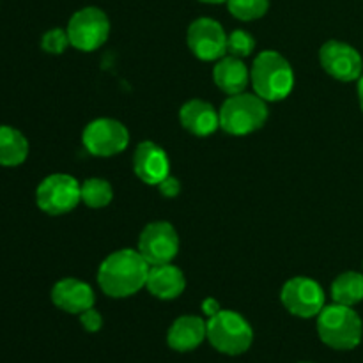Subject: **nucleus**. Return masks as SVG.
Returning <instances> with one entry per match:
<instances>
[{
  "mask_svg": "<svg viewBox=\"0 0 363 363\" xmlns=\"http://www.w3.org/2000/svg\"><path fill=\"white\" fill-rule=\"evenodd\" d=\"M28 156V140L20 130L0 124V167H20Z\"/></svg>",
  "mask_w": 363,
  "mask_h": 363,
  "instance_id": "obj_19",
  "label": "nucleus"
},
{
  "mask_svg": "<svg viewBox=\"0 0 363 363\" xmlns=\"http://www.w3.org/2000/svg\"><path fill=\"white\" fill-rule=\"evenodd\" d=\"M82 202L91 209H101L112 202L113 188L112 184L101 177H89L80 183Z\"/></svg>",
  "mask_w": 363,
  "mask_h": 363,
  "instance_id": "obj_21",
  "label": "nucleus"
},
{
  "mask_svg": "<svg viewBox=\"0 0 363 363\" xmlns=\"http://www.w3.org/2000/svg\"><path fill=\"white\" fill-rule=\"evenodd\" d=\"M300 363H312V362H300Z\"/></svg>",
  "mask_w": 363,
  "mask_h": 363,
  "instance_id": "obj_30",
  "label": "nucleus"
},
{
  "mask_svg": "<svg viewBox=\"0 0 363 363\" xmlns=\"http://www.w3.org/2000/svg\"><path fill=\"white\" fill-rule=\"evenodd\" d=\"M82 144L98 158L117 156L130 144V131L121 121L112 117H99L91 121L82 133Z\"/></svg>",
  "mask_w": 363,
  "mask_h": 363,
  "instance_id": "obj_9",
  "label": "nucleus"
},
{
  "mask_svg": "<svg viewBox=\"0 0 363 363\" xmlns=\"http://www.w3.org/2000/svg\"><path fill=\"white\" fill-rule=\"evenodd\" d=\"M280 301L289 314L300 319H311L318 318L319 312L326 307V294L318 280L311 277H294L284 284Z\"/></svg>",
  "mask_w": 363,
  "mask_h": 363,
  "instance_id": "obj_8",
  "label": "nucleus"
},
{
  "mask_svg": "<svg viewBox=\"0 0 363 363\" xmlns=\"http://www.w3.org/2000/svg\"><path fill=\"white\" fill-rule=\"evenodd\" d=\"M208 340V323L199 315H181L167 332V344L177 353H190Z\"/></svg>",
  "mask_w": 363,
  "mask_h": 363,
  "instance_id": "obj_15",
  "label": "nucleus"
},
{
  "mask_svg": "<svg viewBox=\"0 0 363 363\" xmlns=\"http://www.w3.org/2000/svg\"><path fill=\"white\" fill-rule=\"evenodd\" d=\"M133 172L142 183L158 186L170 174L169 155L152 140L140 142L133 152Z\"/></svg>",
  "mask_w": 363,
  "mask_h": 363,
  "instance_id": "obj_13",
  "label": "nucleus"
},
{
  "mask_svg": "<svg viewBox=\"0 0 363 363\" xmlns=\"http://www.w3.org/2000/svg\"><path fill=\"white\" fill-rule=\"evenodd\" d=\"M208 340L218 353L240 357L254 344V328L241 314L234 311H220L209 318Z\"/></svg>",
  "mask_w": 363,
  "mask_h": 363,
  "instance_id": "obj_5",
  "label": "nucleus"
},
{
  "mask_svg": "<svg viewBox=\"0 0 363 363\" xmlns=\"http://www.w3.org/2000/svg\"><path fill=\"white\" fill-rule=\"evenodd\" d=\"M145 289L158 300H176L186 289V277L172 262L149 266Z\"/></svg>",
  "mask_w": 363,
  "mask_h": 363,
  "instance_id": "obj_17",
  "label": "nucleus"
},
{
  "mask_svg": "<svg viewBox=\"0 0 363 363\" xmlns=\"http://www.w3.org/2000/svg\"><path fill=\"white\" fill-rule=\"evenodd\" d=\"M213 80L227 96L241 94L250 84V69L240 57L223 55L213 67Z\"/></svg>",
  "mask_w": 363,
  "mask_h": 363,
  "instance_id": "obj_18",
  "label": "nucleus"
},
{
  "mask_svg": "<svg viewBox=\"0 0 363 363\" xmlns=\"http://www.w3.org/2000/svg\"><path fill=\"white\" fill-rule=\"evenodd\" d=\"M50 298L59 311L74 315H80L82 312L89 311L96 303L94 289L87 282L73 279V277L59 280L52 287Z\"/></svg>",
  "mask_w": 363,
  "mask_h": 363,
  "instance_id": "obj_14",
  "label": "nucleus"
},
{
  "mask_svg": "<svg viewBox=\"0 0 363 363\" xmlns=\"http://www.w3.org/2000/svg\"><path fill=\"white\" fill-rule=\"evenodd\" d=\"M254 92L266 103L282 101L293 92L294 71L289 60L277 50L257 53L250 67Z\"/></svg>",
  "mask_w": 363,
  "mask_h": 363,
  "instance_id": "obj_2",
  "label": "nucleus"
},
{
  "mask_svg": "<svg viewBox=\"0 0 363 363\" xmlns=\"http://www.w3.org/2000/svg\"><path fill=\"white\" fill-rule=\"evenodd\" d=\"M137 250L149 262V266L172 262L179 252V234L176 227L165 220L151 222L142 229Z\"/></svg>",
  "mask_w": 363,
  "mask_h": 363,
  "instance_id": "obj_10",
  "label": "nucleus"
},
{
  "mask_svg": "<svg viewBox=\"0 0 363 363\" xmlns=\"http://www.w3.org/2000/svg\"><path fill=\"white\" fill-rule=\"evenodd\" d=\"M199 2H204V4H223V2H227V0H199Z\"/></svg>",
  "mask_w": 363,
  "mask_h": 363,
  "instance_id": "obj_29",
  "label": "nucleus"
},
{
  "mask_svg": "<svg viewBox=\"0 0 363 363\" xmlns=\"http://www.w3.org/2000/svg\"><path fill=\"white\" fill-rule=\"evenodd\" d=\"M358 101H360V108L363 112V74L360 77V80H358Z\"/></svg>",
  "mask_w": 363,
  "mask_h": 363,
  "instance_id": "obj_28",
  "label": "nucleus"
},
{
  "mask_svg": "<svg viewBox=\"0 0 363 363\" xmlns=\"http://www.w3.org/2000/svg\"><path fill=\"white\" fill-rule=\"evenodd\" d=\"M227 39L229 35L225 34V28L213 18H197L191 21L186 32L188 48L204 62L218 60L227 55Z\"/></svg>",
  "mask_w": 363,
  "mask_h": 363,
  "instance_id": "obj_12",
  "label": "nucleus"
},
{
  "mask_svg": "<svg viewBox=\"0 0 363 363\" xmlns=\"http://www.w3.org/2000/svg\"><path fill=\"white\" fill-rule=\"evenodd\" d=\"M227 7L236 20L254 21L268 13L269 0H227Z\"/></svg>",
  "mask_w": 363,
  "mask_h": 363,
  "instance_id": "obj_22",
  "label": "nucleus"
},
{
  "mask_svg": "<svg viewBox=\"0 0 363 363\" xmlns=\"http://www.w3.org/2000/svg\"><path fill=\"white\" fill-rule=\"evenodd\" d=\"M179 123L195 137H209L220 128V113L204 99H190L179 108Z\"/></svg>",
  "mask_w": 363,
  "mask_h": 363,
  "instance_id": "obj_16",
  "label": "nucleus"
},
{
  "mask_svg": "<svg viewBox=\"0 0 363 363\" xmlns=\"http://www.w3.org/2000/svg\"><path fill=\"white\" fill-rule=\"evenodd\" d=\"M319 64L335 80L350 84L363 74V59L354 46L339 39H330L319 48Z\"/></svg>",
  "mask_w": 363,
  "mask_h": 363,
  "instance_id": "obj_11",
  "label": "nucleus"
},
{
  "mask_svg": "<svg viewBox=\"0 0 363 363\" xmlns=\"http://www.w3.org/2000/svg\"><path fill=\"white\" fill-rule=\"evenodd\" d=\"M255 50V39L250 32L247 30H233L229 34V39H227V53L234 57H250Z\"/></svg>",
  "mask_w": 363,
  "mask_h": 363,
  "instance_id": "obj_23",
  "label": "nucleus"
},
{
  "mask_svg": "<svg viewBox=\"0 0 363 363\" xmlns=\"http://www.w3.org/2000/svg\"><path fill=\"white\" fill-rule=\"evenodd\" d=\"M220 128L233 137H245L261 130L268 121V105L257 94L241 92L229 96L218 110Z\"/></svg>",
  "mask_w": 363,
  "mask_h": 363,
  "instance_id": "obj_4",
  "label": "nucleus"
},
{
  "mask_svg": "<svg viewBox=\"0 0 363 363\" xmlns=\"http://www.w3.org/2000/svg\"><path fill=\"white\" fill-rule=\"evenodd\" d=\"M149 262L133 248L110 254L98 268V284L110 298H130L145 287Z\"/></svg>",
  "mask_w": 363,
  "mask_h": 363,
  "instance_id": "obj_1",
  "label": "nucleus"
},
{
  "mask_svg": "<svg viewBox=\"0 0 363 363\" xmlns=\"http://www.w3.org/2000/svg\"><path fill=\"white\" fill-rule=\"evenodd\" d=\"M80 202V183L69 174H50L35 188V204L50 216L71 213Z\"/></svg>",
  "mask_w": 363,
  "mask_h": 363,
  "instance_id": "obj_6",
  "label": "nucleus"
},
{
  "mask_svg": "<svg viewBox=\"0 0 363 363\" xmlns=\"http://www.w3.org/2000/svg\"><path fill=\"white\" fill-rule=\"evenodd\" d=\"M220 311H222V307H220V303L215 298H206V300L202 301V312H204L208 318H213V315L218 314Z\"/></svg>",
  "mask_w": 363,
  "mask_h": 363,
  "instance_id": "obj_27",
  "label": "nucleus"
},
{
  "mask_svg": "<svg viewBox=\"0 0 363 363\" xmlns=\"http://www.w3.org/2000/svg\"><path fill=\"white\" fill-rule=\"evenodd\" d=\"M318 335L325 346L335 351H351L360 346L363 323L353 307L332 303L318 315Z\"/></svg>",
  "mask_w": 363,
  "mask_h": 363,
  "instance_id": "obj_3",
  "label": "nucleus"
},
{
  "mask_svg": "<svg viewBox=\"0 0 363 363\" xmlns=\"http://www.w3.org/2000/svg\"><path fill=\"white\" fill-rule=\"evenodd\" d=\"M66 32L73 48L80 52H94L108 39L110 20L99 7H82L69 18Z\"/></svg>",
  "mask_w": 363,
  "mask_h": 363,
  "instance_id": "obj_7",
  "label": "nucleus"
},
{
  "mask_svg": "<svg viewBox=\"0 0 363 363\" xmlns=\"http://www.w3.org/2000/svg\"><path fill=\"white\" fill-rule=\"evenodd\" d=\"M78 318H80V325L85 332L96 333L103 328V315L99 314L94 307L89 308V311H85V312H82Z\"/></svg>",
  "mask_w": 363,
  "mask_h": 363,
  "instance_id": "obj_25",
  "label": "nucleus"
},
{
  "mask_svg": "<svg viewBox=\"0 0 363 363\" xmlns=\"http://www.w3.org/2000/svg\"><path fill=\"white\" fill-rule=\"evenodd\" d=\"M67 46H71L67 32L64 28H50L45 32L41 38V48L43 52L50 53V55H60L66 52Z\"/></svg>",
  "mask_w": 363,
  "mask_h": 363,
  "instance_id": "obj_24",
  "label": "nucleus"
},
{
  "mask_svg": "<svg viewBox=\"0 0 363 363\" xmlns=\"http://www.w3.org/2000/svg\"><path fill=\"white\" fill-rule=\"evenodd\" d=\"M333 303L354 307L363 301V273L344 272L332 284Z\"/></svg>",
  "mask_w": 363,
  "mask_h": 363,
  "instance_id": "obj_20",
  "label": "nucleus"
},
{
  "mask_svg": "<svg viewBox=\"0 0 363 363\" xmlns=\"http://www.w3.org/2000/svg\"><path fill=\"white\" fill-rule=\"evenodd\" d=\"M158 191L160 194L163 195V197L165 199H174V197H177V195H179V191H181V183H179V179H177L176 176H167L165 179L162 181V183L158 184Z\"/></svg>",
  "mask_w": 363,
  "mask_h": 363,
  "instance_id": "obj_26",
  "label": "nucleus"
}]
</instances>
